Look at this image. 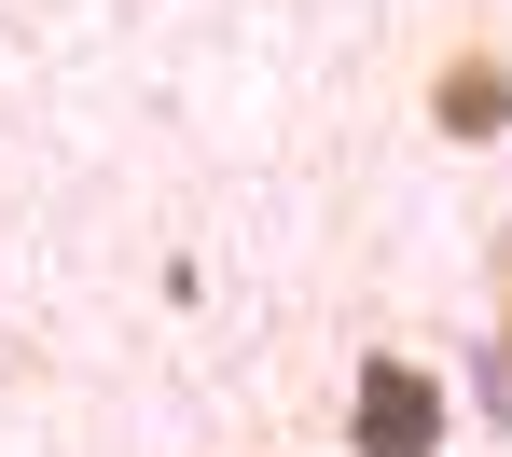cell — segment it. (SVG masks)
<instances>
[{"label": "cell", "instance_id": "cell-1", "mask_svg": "<svg viewBox=\"0 0 512 457\" xmlns=\"http://www.w3.org/2000/svg\"><path fill=\"white\" fill-rule=\"evenodd\" d=\"M416 125L443 153H499L512 139V42L499 28H443L416 56Z\"/></svg>", "mask_w": 512, "mask_h": 457}, {"label": "cell", "instance_id": "cell-2", "mask_svg": "<svg viewBox=\"0 0 512 457\" xmlns=\"http://www.w3.org/2000/svg\"><path fill=\"white\" fill-rule=\"evenodd\" d=\"M443 430H457V402L416 347H374L346 374V457H443Z\"/></svg>", "mask_w": 512, "mask_h": 457}, {"label": "cell", "instance_id": "cell-3", "mask_svg": "<svg viewBox=\"0 0 512 457\" xmlns=\"http://www.w3.org/2000/svg\"><path fill=\"white\" fill-rule=\"evenodd\" d=\"M499 361H512V264H499Z\"/></svg>", "mask_w": 512, "mask_h": 457}, {"label": "cell", "instance_id": "cell-4", "mask_svg": "<svg viewBox=\"0 0 512 457\" xmlns=\"http://www.w3.org/2000/svg\"><path fill=\"white\" fill-rule=\"evenodd\" d=\"M0 264H14V250H0Z\"/></svg>", "mask_w": 512, "mask_h": 457}]
</instances>
